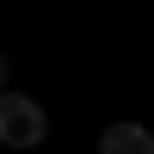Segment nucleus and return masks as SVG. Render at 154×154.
Masks as SVG:
<instances>
[{
    "mask_svg": "<svg viewBox=\"0 0 154 154\" xmlns=\"http://www.w3.org/2000/svg\"><path fill=\"white\" fill-rule=\"evenodd\" d=\"M0 93H6V56H0Z\"/></svg>",
    "mask_w": 154,
    "mask_h": 154,
    "instance_id": "obj_3",
    "label": "nucleus"
},
{
    "mask_svg": "<svg viewBox=\"0 0 154 154\" xmlns=\"http://www.w3.org/2000/svg\"><path fill=\"white\" fill-rule=\"evenodd\" d=\"M43 136H49V117H43L37 99L0 93V142H6V148H37Z\"/></svg>",
    "mask_w": 154,
    "mask_h": 154,
    "instance_id": "obj_1",
    "label": "nucleus"
},
{
    "mask_svg": "<svg viewBox=\"0 0 154 154\" xmlns=\"http://www.w3.org/2000/svg\"><path fill=\"white\" fill-rule=\"evenodd\" d=\"M99 154H154V130H142V123H111V130H99Z\"/></svg>",
    "mask_w": 154,
    "mask_h": 154,
    "instance_id": "obj_2",
    "label": "nucleus"
}]
</instances>
